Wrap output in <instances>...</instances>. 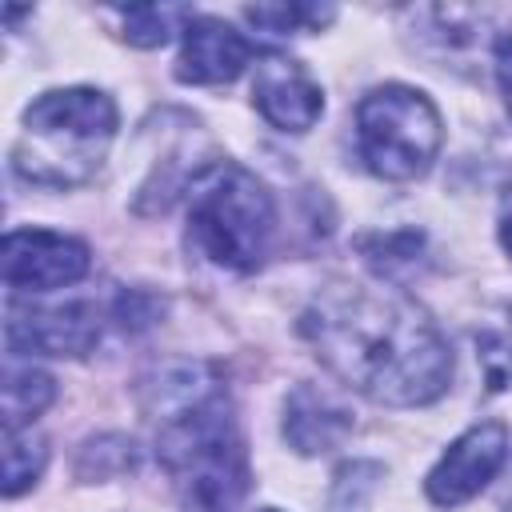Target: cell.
Wrapping results in <instances>:
<instances>
[{
  "label": "cell",
  "mask_w": 512,
  "mask_h": 512,
  "mask_svg": "<svg viewBox=\"0 0 512 512\" xmlns=\"http://www.w3.org/2000/svg\"><path fill=\"white\" fill-rule=\"evenodd\" d=\"M496 80H500L504 104L512 112V36H500V44H496Z\"/></svg>",
  "instance_id": "obj_16"
},
{
  "label": "cell",
  "mask_w": 512,
  "mask_h": 512,
  "mask_svg": "<svg viewBox=\"0 0 512 512\" xmlns=\"http://www.w3.org/2000/svg\"><path fill=\"white\" fill-rule=\"evenodd\" d=\"M276 208L268 188L240 164H212L188 196V240L228 272L260 268L272 240Z\"/></svg>",
  "instance_id": "obj_4"
},
{
  "label": "cell",
  "mask_w": 512,
  "mask_h": 512,
  "mask_svg": "<svg viewBox=\"0 0 512 512\" xmlns=\"http://www.w3.org/2000/svg\"><path fill=\"white\" fill-rule=\"evenodd\" d=\"M252 60V44L216 16H192L184 28V48L176 60V76L184 84H228Z\"/></svg>",
  "instance_id": "obj_10"
},
{
  "label": "cell",
  "mask_w": 512,
  "mask_h": 512,
  "mask_svg": "<svg viewBox=\"0 0 512 512\" xmlns=\"http://www.w3.org/2000/svg\"><path fill=\"white\" fill-rule=\"evenodd\" d=\"M56 384L40 368L4 372V428H32V420L52 404Z\"/></svg>",
  "instance_id": "obj_12"
},
{
  "label": "cell",
  "mask_w": 512,
  "mask_h": 512,
  "mask_svg": "<svg viewBox=\"0 0 512 512\" xmlns=\"http://www.w3.org/2000/svg\"><path fill=\"white\" fill-rule=\"evenodd\" d=\"M500 244L512 252V196H508L504 208H500Z\"/></svg>",
  "instance_id": "obj_17"
},
{
  "label": "cell",
  "mask_w": 512,
  "mask_h": 512,
  "mask_svg": "<svg viewBox=\"0 0 512 512\" xmlns=\"http://www.w3.org/2000/svg\"><path fill=\"white\" fill-rule=\"evenodd\" d=\"M328 372L376 404H428L452 380V348L432 316L396 288L328 284L300 316Z\"/></svg>",
  "instance_id": "obj_1"
},
{
  "label": "cell",
  "mask_w": 512,
  "mask_h": 512,
  "mask_svg": "<svg viewBox=\"0 0 512 512\" xmlns=\"http://www.w3.org/2000/svg\"><path fill=\"white\" fill-rule=\"evenodd\" d=\"M348 432H352V412L332 392H324L316 384L292 388V396L284 404V436L292 440L296 452H304V456L328 452Z\"/></svg>",
  "instance_id": "obj_11"
},
{
  "label": "cell",
  "mask_w": 512,
  "mask_h": 512,
  "mask_svg": "<svg viewBox=\"0 0 512 512\" xmlns=\"http://www.w3.org/2000/svg\"><path fill=\"white\" fill-rule=\"evenodd\" d=\"M192 24V12L184 4H132L124 12V40L136 48H160L172 40V32H184Z\"/></svg>",
  "instance_id": "obj_13"
},
{
  "label": "cell",
  "mask_w": 512,
  "mask_h": 512,
  "mask_svg": "<svg viewBox=\"0 0 512 512\" xmlns=\"http://www.w3.org/2000/svg\"><path fill=\"white\" fill-rule=\"evenodd\" d=\"M264 512H272V508H264Z\"/></svg>",
  "instance_id": "obj_18"
},
{
  "label": "cell",
  "mask_w": 512,
  "mask_h": 512,
  "mask_svg": "<svg viewBox=\"0 0 512 512\" xmlns=\"http://www.w3.org/2000/svg\"><path fill=\"white\" fill-rule=\"evenodd\" d=\"M100 340V312L88 300H68L56 308H28L8 316V348L40 356H80Z\"/></svg>",
  "instance_id": "obj_8"
},
{
  "label": "cell",
  "mask_w": 512,
  "mask_h": 512,
  "mask_svg": "<svg viewBox=\"0 0 512 512\" xmlns=\"http://www.w3.org/2000/svg\"><path fill=\"white\" fill-rule=\"evenodd\" d=\"M164 392H172V400L160 408L156 452L176 492L196 512H236L252 472L228 396L196 384V368H188L184 380H168Z\"/></svg>",
  "instance_id": "obj_2"
},
{
  "label": "cell",
  "mask_w": 512,
  "mask_h": 512,
  "mask_svg": "<svg viewBox=\"0 0 512 512\" xmlns=\"http://www.w3.org/2000/svg\"><path fill=\"white\" fill-rule=\"evenodd\" d=\"M48 448L32 428H4V496H20L44 472Z\"/></svg>",
  "instance_id": "obj_14"
},
{
  "label": "cell",
  "mask_w": 512,
  "mask_h": 512,
  "mask_svg": "<svg viewBox=\"0 0 512 512\" xmlns=\"http://www.w3.org/2000/svg\"><path fill=\"white\" fill-rule=\"evenodd\" d=\"M508 456V432L500 420H480L468 432H460L448 452L436 460V468L428 472L424 488L428 500L440 508H456L472 496H480L488 488V480L500 472Z\"/></svg>",
  "instance_id": "obj_7"
},
{
  "label": "cell",
  "mask_w": 512,
  "mask_h": 512,
  "mask_svg": "<svg viewBox=\"0 0 512 512\" xmlns=\"http://www.w3.org/2000/svg\"><path fill=\"white\" fill-rule=\"evenodd\" d=\"M356 140L364 164L376 176L416 180L432 168L444 140V124L424 92L408 84H384L356 104Z\"/></svg>",
  "instance_id": "obj_5"
},
{
  "label": "cell",
  "mask_w": 512,
  "mask_h": 512,
  "mask_svg": "<svg viewBox=\"0 0 512 512\" xmlns=\"http://www.w3.org/2000/svg\"><path fill=\"white\" fill-rule=\"evenodd\" d=\"M252 104L280 132H308L324 112L320 84L288 56H264L252 80Z\"/></svg>",
  "instance_id": "obj_9"
},
{
  "label": "cell",
  "mask_w": 512,
  "mask_h": 512,
  "mask_svg": "<svg viewBox=\"0 0 512 512\" xmlns=\"http://www.w3.org/2000/svg\"><path fill=\"white\" fill-rule=\"evenodd\" d=\"M116 136V104L100 88H52L24 108L12 164L44 188H76L96 176Z\"/></svg>",
  "instance_id": "obj_3"
},
{
  "label": "cell",
  "mask_w": 512,
  "mask_h": 512,
  "mask_svg": "<svg viewBox=\"0 0 512 512\" xmlns=\"http://www.w3.org/2000/svg\"><path fill=\"white\" fill-rule=\"evenodd\" d=\"M252 24L268 28L272 36L292 32L296 24H324L332 16V8H308V4H264V8H248L244 12Z\"/></svg>",
  "instance_id": "obj_15"
},
{
  "label": "cell",
  "mask_w": 512,
  "mask_h": 512,
  "mask_svg": "<svg viewBox=\"0 0 512 512\" xmlns=\"http://www.w3.org/2000/svg\"><path fill=\"white\" fill-rule=\"evenodd\" d=\"M0 264H4V284L20 288V292H48V288H64L76 284L92 256L88 244L64 232H48V228H24V232H8L4 248H0Z\"/></svg>",
  "instance_id": "obj_6"
}]
</instances>
